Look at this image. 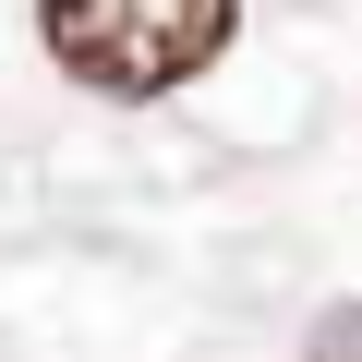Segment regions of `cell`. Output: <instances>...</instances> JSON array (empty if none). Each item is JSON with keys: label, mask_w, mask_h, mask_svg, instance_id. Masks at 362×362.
I'll return each instance as SVG.
<instances>
[{"label": "cell", "mask_w": 362, "mask_h": 362, "mask_svg": "<svg viewBox=\"0 0 362 362\" xmlns=\"http://www.w3.org/2000/svg\"><path fill=\"white\" fill-rule=\"evenodd\" d=\"M242 25V0H37V37L97 97H169L194 85Z\"/></svg>", "instance_id": "1"}, {"label": "cell", "mask_w": 362, "mask_h": 362, "mask_svg": "<svg viewBox=\"0 0 362 362\" xmlns=\"http://www.w3.org/2000/svg\"><path fill=\"white\" fill-rule=\"evenodd\" d=\"M302 362H362V302H326L314 338H302Z\"/></svg>", "instance_id": "2"}]
</instances>
